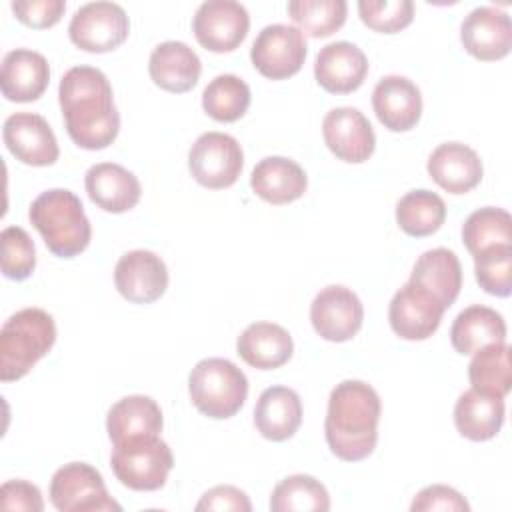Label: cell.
I'll return each instance as SVG.
<instances>
[{"label":"cell","instance_id":"6da1fadb","mask_svg":"<svg viewBox=\"0 0 512 512\" xmlns=\"http://www.w3.org/2000/svg\"><path fill=\"white\" fill-rule=\"evenodd\" d=\"M60 110L72 142L84 150L108 148L120 130V114L114 104L106 74L94 66L70 68L58 86Z\"/></svg>","mask_w":512,"mask_h":512},{"label":"cell","instance_id":"7a4b0ae2","mask_svg":"<svg viewBox=\"0 0 512 512\" xmlns=\"http://www.w3.org/2000/svg\"><path fill=\"white\" fill-rule=\"evenodd\" d=\"M382 404L378 392L362 380H342L328 398L324 436L330 452L344 462L368 458L378 442Z\"/></svg>","mask_w":512,"mask_h":512},{"label":"cell","instance_id":"3957f363","mask_svg":"<svg viewBox=\"0 0 512 512\" xmlns=\"http://www.w3.org/2000/svg\"><path fill=\"white\" fill-rule=\"evenodd\" d=\"M28 218L54 256L74 258L90 244V220L80 198L66 188H52L36 196Z\"/></svg>","mask_w":512,"mask_h":512},{"label":"cell","instance_id":"277c9868","mask_svg":"<svg viewBox=\"0 0 512 512\" xmlns=\"http://www.w3.org/2000/svg\"><path fill=\"white\" fill-rule=\"evenodd\" d=\"M56 342L54 318L42 308H22L0 328V380L26 376Z\"/></svg>","mask_w":512,"mask_h":512},{"label":"cell","instance_id":"5b68a950","mask_svg":"<svg viewBox=\"0 0 512 512\" xmlns=\"http://www.w3.org/2000/svg\"><path fill=\"white\" fill-rule=\"evenodd\" d=\"M188 392L198 412L214 420H226L244 406L248 378L226 358H204L188 376Z\"/></svg>","mask_w":512,"mask_h":512},{"label":"cell","instance_id":"8992f818","mask_svg":"<svg viewBox=\"0 0 512 512\" xmlns=\"http://www.w3.org/2000/svg\"><path fill=\"white\" fill-rule=\"evenodd\" d=\"M110 466L122 486L152 492L166 484L174 456L160 436H144L114 446Z\"/></svg>","mask_w":512,"mask_h":512},{"label":"cell","instance_id":"52a82bcc","mask_svg":"<svg viewBox=\"0 0 512 512\" xmlns=\"http://www.w3.org/2000/svg\"><path fill=\"white\" fill-rule=\"evenodd\" d=\"M50 502L58 512H120L112 500L102 474L86 462L60 466L50 480Z\"/></svg>","mask_w":512,"mask_h":512},{"label":"cell","instance_id":"ba28073f","mask_svg":"<svg viewBox=\"0 0 512 512\" xmlns=\"http://www.w3.org/2000/svg\"><path fill=\"white\" fill-rule=\"evenodd\" d=\"M244 166L240 142L224 132L200 134L188 152V168L192 178L210 190L232 186Z\"/></svg>","mask_w":512,"mask_h":512},{"label":"cell","instance_id":"9c48e42d","mask_svg":"<svg viewBox=\"0 0 512 512\" xmlns=\"http://www.w3.org/2000/svg\"><path fill=\"white\" fill-rule=\"evenodd\" d=\"M130 32V20L116 2H88L80 6L70 24L68 36L74 46L86 52L102 54L116 50Z\"/></svg>","mask_w":512,"mask_h":512},{"label":"cell","instance_id":"30bf717a","mask_svg":"<svg viewBox=\"0 0 512 512\" xmlns=\"http://www.w3.org/2000/svg\"><path fill=\"white\" fill-rule=\"evenodd\" d=\"M306 52L304 34L296 26L268 24L252 42L250 60L264 78L284 80L300 72Z\"/></svg>","mask_w":512,"mask_h":512},{"label":"cell","instance_id":"8fae6325","mask_svg":"<svg viewBox=\"0 0 512 512\" xmlns=\"http://www.w3.org/2000/svg\"><path fill=\"white\" fill-rule=\"evenodd\" d=\"M250 28L248 10L236 0H206L192 18V32L210 52L236 50Z\"/></svg>","mask_w":512,"mask_h":512},{"label":"cell","instance_id":"7c38bea8","mask_svg":"<svg viewBox=\"0 0 512 512\" xmlns=\"http://www.w3.org/2000/svg\"><path fill=\"white\" fill-rule=\"evenodd\" d=\"M364 320V306L356 292L330 284L322 288L310 304L314 332L328 342H346L358 334Z\"/></svg>","mask_w":512,"mask_h":512},{"label":"cell","instance_id":"4fadbf2b","mask_svg":"<svg viewBox=\"0 0 512 512\" xmlns=\"http://www.w3.org/2000/svg\"><path fill=\"white\" fill-rule=\"evenodd\" d=\"M114 284L120 296L134 304H152L168 288V268L150 250H130L114 266Z\"/></svg>","mask_w":512,"mask_h":512},{"label":"cell","instance_id":"5bb4252c","mask_svg":"<svg viewBox=\"0 0 512 512\" xmlns=\"http://www.w3.org/2000/svg\"><path fill=\"white\" fill-rule=\"evenodd\" d=\"M444 312L432 294L406 282L390 300L388 322L402 340H426L438 330Z\"/></svg>","mask_w":512,"mask_h":512},{"label":"cell","instance_id":"9a60e30c","mask_svg":"<svg viewBox=\"0 0 512 512\" xmlns=\"http://www.w3.org/2000/svg\"><path fill=\"white\" fill-rule=\"evenodd\" d=\"M322 136L328 150L344 162H366L376 148V136L368 118L352 106L332 108L322 120Z\"/></svg>","mask_w":512,"mask_h":512},{"label":"cell","instance_id":"2e32d148","mask_svg":"<svg viewBox=\"0 0 512 512\" xmlns=\"http://www.w3.org/2000/svg\"><path fill=\"white\" fill-rule=\"evenodd\" d=\"M2 138L10 154L28 166H50L58 160V142L50 124L34 112H16L4 120Z\"/></svg>","mask_w":512,"mask_h":512},{"label":"cell","instance_id":"e0dca14e","mask_svg":"<svg viewBox=\"0 0 512 512\" xmlns=\"http://www.w3.org/2000/svg\"><path fill=\"white\" fill-rule=\"evenodd\" d=\"M460 40L470 56L484 62L500 60L512 48L510 16L496 6H478L464 16Z\"/></svg>","mask_w":512,"mask_h":512},{"label":"cell","instance_id":"ac0fdd59","mask_svg":"<svg viewBox=\"0 0 512 512\" xmlns=\"http://www.w3.org/2000/svg\"><path fill=\"white\" fill-rule=\"evenodd\" d=\"M372 108L384 128L392 132L412 130L422 116L420 88L406 76L388 74L372 90Z\"/></svg>","mask_w":512,"mask_h":512},{"label":"cell","instance_id":"d6986e66","mask_svg":"<svg viewBox=\"0 0 512 512\" xmlns=\"http://www.w3.org/2000/svg\"><path fill=\"white\" fill-rule=\"evenodd\" d=\"M366 74L368 58L352 42H330L316 54L314 78L326 92L350 94L362 86Z\"/></svg>","mask_w":512,"mask_h":512},{"label":"cell","instance_id":"ffe728a7","mask_svg":"<svg viewBox=\"0 0 512 512\" xmlns=\"http://www.w3.org/2000/svg\"><path fill=\"white\" fill-rule=\"evenodd\" d=\"M430 178L450 194H466L482 180L484 168L480 156L462 142H444L428 158Z\"/></svg>","mask_w":512,"mask_h":512},{"label":"cell","instance_id":"44dd1931","mask_svg":"<svg viewBox=\"0 0 512 512\" xmlns=\"http://www.w3.org/2000/svg\"><path fill=\"white\" fill-rule=\"evenodd\" d=\"M50 82L48 60L30 48H16L4 54L0 88L10 102L38 100Z\"/></svg>","mask_w":512,"mask_h":512},{"label":"cell","instance_id":"7402d4cb","mask_svg":"<svg viewBox=\"0 0 512 512\" xmlns=\"http://www.w3.org/2000/svg\"><path fill=\"white\" fill-rule=\"evenodd\" d=\"M88 198L102 210L122 214L132 210L142 194L140 180L120 164L98 162L84 176Z\"/></svg>","mask_w":512,"mask_h":512},{"label":"cell","instance_id":"603a6c76","mask_svg":"<svg viewBox=\"0 0 512 512\" xmlns=\"http://www.w3.org/2000/svg\"><path fill=\"white\" fill-rule=\"evenodd\" d=\"M162 424L164 418L158 402L144 394L120 398L106 414V432L112 446L144 436H160Z\"/></svg>","mask_w":512,"mask_h":512},{"label":"cell","instance_id":"cb8c5ba5","mask_svg":"<svg viewBox=\"0 0 512 512\" xmlns=\"http://www.w3.org/2000/svg\"><path fill=\"white\" fill-rule=\"evenodd\" d=\"M148 72L152 82L162 90L182 94L198 84L202 62L188 44L180 40H166L152 50Z\"/></svg>","mask_w":512,"mask_h":512},{"label":"cell","instance_id":"d4e9b609","mask_svg":"<svg viewBox=\"0 0 512 512\" xmlns=\"http://www.w3.org/2000/svg\"><path fill=\"white\" fill-rule=\"evenodd\" d=\"M250 186L258 198L280 206L298 200L306 192L308 176L298 162L284 156H268L254 166Z\"/></svg>","mask_w":512,"mask_h":512},{"label":"cell","instance_id":"484cf974","mask_svg":"<svg viewBox=\"0 0 512 512\" xmlns=\"http://www.w3.org/2000/svg\"><path fill=\"white\" fill-rule=\"evenodd\" d=\"M302 424V402L296 390L288 386L266 388L254 406L256 430L272 442H284L296 434Z\"/></svg>","mask_w":512,"mask_h":512},{"label":"cell","instance_id":"4316f807","mask_svg":"<svg viewBox=\"0 0 512 512\" xmlns=\"http://www.w3.org/2000/svg\"><path fill=\"white\" fill-rule=\"evenodd\" d=\"M236 352L252 368L274 370L292 358L294 342L280 324L254 322L238 336Z\"/></svg>","mask_w":512,"mask_h":512},{"label":"cell","instance_id":"83f0119b","mask_svg":"<svg viewBox=\"0 0 512 512\" xmlns=\"http://www.w3.org/2000/svg\"><path fill=\"white\" fill-rule=\"evenodd\" d=\"M432 294L442 308H450L462 288V266L458 256L448 248H432L418 256L410 280Z\"/></svg>","mask_w":512,"mask_h":512},{"label":"cell","instance_id":"f1b7e54d","mask_svg":"<svg viewBox=\"0 0 512 512\" xmlns=\"http://www.w3.org/2000/svg\"><path fill=\"white\" fill-rule=\"evenodd\" d=\"M450 342L458 354H474L488 344L506 342V322L494 308L472 304L454 318Z\"/></svg>","mask_w":512,"mask_h":512},{"label":"cell","instance_id":"f546056e","mask_svg":"<svg viewBox=\"0 0 512 512\" xmlns=\"http://www.w3.org/2000/svg\"><path fill=\"white\" fill-rule=\"evenodd\" d=\"M504 422V398L476 392L474 388L462 392L454 406L456 430L472 440L484 442L494 438Z\"/></svg>","mask_w":512,"mask_h":512},{"label":"cell","instance_id":"4dcf8cb0","mask_svg":"<svg viewBox=\"0 0 512 512\" xmlns=\"http://www.w3.org/2000/svg\"><path fill=\"white\" fill-rule=\"evenodd\" d=\"M468 380L476 392L504 398L512 386L510 346L500 342L474 352L468 364Z\"/></svg>","mask_w":512,"mask_h":512},{"label":"cell","instance_id":"1f68e13d","mask_svg":"<svg viewBox=\"0 0 512 512\" xmlns=\"http://www.w3.org/2000/svg\"><path fill=\"white\" fill-rule=\"evenodd\" d=\"M446 220L444 200L426 188L406 192L396 204V222L408 236H430Z\"/></svg>","mask_w":512,"mask_h":512},{"label":"cell","instance_id":"d6a6232c","mask_svg":"<svg viewBox=\"0 0 512 512\" xmlns=\"http://www.w3.org/2000/svg\"><path fill=\"white\" fill-rule=\"evenodd\" d=\"M272 512H326L330 494L326 486L308 474H292L280 480L270 496Z\"/></svg>","mask_w":512,"mask_h":512},{"label":"cell","instance_id":"836d02e7","mask_svg":"<svg viewBox=\"0 0 512 512\" xmlns=\"http://www.w3.org/2000/svg\"><path fill=\"white\" fill-rule=\"evenodd\" d=\"M462 240L472 256L494 246H512V216L494 206L478 208L464 220Z\"/></svg>","mask_w":512,"mask_h":512},{"label":"cell","instance_id":"e575fe53","mask_svg":"<svg viewBox=\"0 0 512 512\" xmlns=\"http://www.w3.org/2000/svg\"><path fill=\"white\" fill-rule=\"evenodd\" d=\"M250 98V88L240 76L218 74L202 92V108L218 122H236L246 114Z\"/></svg>","mask_w":512,"mask_h":512},{"label":"cell","instance_id":"d590c367","mask_svg":"<svg viewBox=\"0 0 512 512\" xmlns=\"http://www.w3.org/2000/svg\"><path fill=\"white\" fill-rule=\"evenodd\" d=\"M348 4L344 0H292L288 16L300 32L312 38H326L346 22Z\"/></svg>","mask_w":512,"mask_h":512},{"label":"cell","instance_id":"8d00e7d4","mask_svg":"<svg viewBox=\"0 0 512 512\" xmlns=\"http://www.w3.org/2000/svg\"><path fill=\"white\" fill-rule=\"evenodd\" d=\"M474 272L480 288L506 298L512 292V246H494L474 256Z\"/></svg>","mask_w":512,"mask_h":512},{"label":"cell","instance_id":"74e56055","mask_svg":"<svg viewBox=\"0 0 512 512\" xmlns=\"http://www.w3.org/2000/svg\"><path fill=\"white\" fill-rule=\"evenodd\" d=\"M2 274L10 280H26L36 268V248L28 232L20 226H8L0 234Z\"/></svg>","mask_w":512,"mask_h":512},{"label":"cell","instance_id":"f35d334b","mask_svg":"<svg viewBox=\"0 0 512 512\" xmlns=\"http://www.w3.org/2000/svg\"><path fill=\"white\" fill-rule=\"evenodd\" d=\"M358 14L374 32L394 34L412 22L414 4L410 0H360Z\"/></svg>","mask_w":512,"mask_h":512},{"label":"cell","instance_id":"ab89813d","mask_svg":"<svg viewBox=\"0 0 512 512\" xmlns=\"http://www.w3.org/2000/svg\"><path fill=\"white\" fill-rule=\"evenodd\" d=\"M412 512H434V510H442V512H468L470 504L466 502V498L454 490L452 486H444V484H432L422 488L412 504H410Z\"/></svg>","mask_w":512,"mask_h":512},{"label":"cell","instance_id":"60d3db41","mask_svg":"<svg viewBox=\"0 0 512 512\" xmlns=\"http://www.w3.org/2000/svg\"><path fill=\"white\" fill-rule=\"evenodd\" d=\"M66 10L64 0H14L12 12L30 28H50L60 22Z\"/></svg>","mask_w":512,"mask_h":512},{"label":"cell","instance_id":"b9f144b4","mask_svg":"<svg viewBox=\"0 0 512 512\" xmlns=\"http://www.w3.org/2000/svg\"><path fill=\"white\" fill-rule=\"evenodd\" d=\"M0 506L2 510L42 512L44 500L36 484L28 480H6L0 490Z\"/></svg>","mask_w":512,"mask_h":512},{"label":"cell","instance_id":"7bdbcfd3","mask_svg":"<svg viewBox=\"0 0 512 512\" xmlns=\"http://www.w3.org/2000/svg\"><path fill=\"white\" fill-rule=\"evenodd\" d=\"M196 510H234V512H250L252 504L246 496L244 490L230 486V484H220L210 488L208 492L202 494V498L196 504Z\"/></svg>","mask_w":512,"mask_h":512}]
</instances>
